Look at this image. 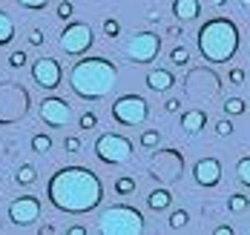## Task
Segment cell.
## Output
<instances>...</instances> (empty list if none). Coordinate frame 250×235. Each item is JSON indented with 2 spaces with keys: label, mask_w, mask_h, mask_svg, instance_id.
Instances as JSON below:
<instances>
[{
  "label": "cell",
  "mask_w": 250,
  "mask_h": 235,
  "mask_svg": "<svg viewBox=\"0 0 250 235\" xmlns=\"http://www.w3.org/2000/svg\"><path fill=\"white\" fill-rule=\"evenodd\" d=\"M38 115H41V121L46 124V127H66L69 121H72V106L66 98H43L41 104H38Z\"/></svg>",
  "instance_id": "obj_11"
},
{
  "label": "cell",
  "mask_w": 250,
  "mask_h": 235,
  "mask_svg": "<svg viewBox=\"0 0 250 235\" xmlns=\"http://www.w3.org/2000/svg\"><path fill=\"white\" fill-rule=\"evenodd\" d=\"M78 127H81L83 132L95 129V127H98V115H95V112H83V115H81V121H78Z\"/></svg>",
  "instance_id": "obj_29"
},
{
  "label": "cell",
  "mask_w": 250,
  "mask_h": 235,
  "mask_svg": "<svg viewBox=\"0 0 250 235\" xmlns=\"http://www.w3.org/2000/svg\"><path fill=\"white\" fill-rule=\"evenodd\" d=\"M9 66H12V69L26 66V52H12V54H9Z\"/></svg>",
  "instance_id": "obj_35"
},
{
  "label": "cell",
  "mask_w": 250,
  "mask_h": 235,
  "mask_svg": "<svg viewBox=\"0 0 250 235\" xmlns=\"http://www.w3.org/2000/svg\"><path fill=\"white\" fill-rule=\"evenodd\" d=\"M118 83V66L106 57H83L69 72V89L83 101H101L106 98Z\"/></svg>",
  "instance_id": "obj_2"
},
{
  "label": "cell",
  "mask_w": 250,
  "mask_h": 235,
  "mask_svg": "<svg viewBox=\"0 0 250 235\" xmlns=\"http://www.w3.org/2000/svg\"><path fill=\"white\" fill-rule=\"evenodd\" d=\"M81 146H83V144H81V138H78V135H69V138L63 141V149H66L69 155H75V152H81Z\"/></svg>",
  "instance_id": "obj_32"
},
{
  "label": "cell",
  "mask_w": 250,
  "mask_h": 235,
  "mask_svg": "<svg viewBox=\"0 0 250 235\" xmlns=\"http://www.w3.org/2000/svg\"><path fill=\"white\" fill-rule=\"evenodd\" d=\"M23 9H35V12H41V9H46L49 6V0H18Z\"/></svg>",
  "instance_id": "obj_34"
},
{
  "label": "cell",
  "mask_w": 250,
  "mask_h": 235,
  "mask_svg": "<svg viewBox=\"0 0 250 235\" xmlns=\"http://www.w3.org/2000/svg\"><path fill=\"white\" fill-rule=\"evenodd\" d=\"M204 127H207V112L204 109H190V112L181 115V129L187 135H199Z\"/></svg>",
  "instance_id": "obj_16"
},
{
  "label": "cell",
  "mask_w": 250,
  "mask_h": 235,
  "mask_svg": "<svg viewBox=\"0 0 250 235\" xmlns=\"http://www.w3.org/2000/svg\"><path fill=\"white\" fill-rule=\"evenodd\" d=\"M187 221H190V215H187V209H175L173 215H170V230H184L187 227Z\"/></svg>",
  "instance_id": "obj_27"
},
{
  "label": "cell",
  "mask_w": 250,
  "mask_h": 235,
  "mask_svg": "<svg viewBox=\"0 0 250 235\" xmlns=\"http://www.w3.org/2000/svg\"><path fill=\"white\" fill-rule=\"evenodd\" d=\"M32 78L35 83L41 86V89H58L61 86V80H63V69H61V63L55 60V57H38L35 63H32Z\"/></svg>",
  "instance_id": "obj_12"
},
{
  "label": "cell",
  "mask_w": 250,
  "mask_h": 235,
  "mask_svg": "<svg viewBox=\"0 0 250 235\" xmlns=\"http://www.w3.org/2000/svg\"><path fill=\"white\" fill-rule=\"evenodd\" d=\"M207 3H210V6H216V9H225V6H227V0H207Z\"/></svg>",
  "instance_id": "obj_42"
},
{
  "label": "cell",
  "mask_w": 250,
  "mask_h": 235,
  "mask_svg": "<svg viewBox=\"0 0 250 235\" xmlns=\"http://www.w3.org/2000/svg\"><path fill=\"white\" fill-rule=\"evenodd\" d=\"M193 178H196L199 186H207V189L219 186V181H222V161L219 158H199L196 166H193Z\"/></svg>",
  "instance_id": "obj_14"
},
{
  "label": "cell",
  "mask_w": 250,
  "mask_h": 235,
  "mask_svg": "<svg viewBox=\"0 0 250 235\" xmlns=\"http://www.w3.org/2000/svg\"><path fill=\"white\" fill-rule=\"evenodd\" d=\"M173 86H175V78L170 69H152L147 75V89H152V92H170Z\"/></svg>",
  "instance_id": "obj_15"
},
{
  "label": "cell",
  "mask_w": 250,
  "mask_h": 235,
  "mask_svg": "<svg viewBox=\"0 0 250 235\" xmlns=\"http://www.w3.org/2000/svg\"><path fill=\"white\" fill-rule=\"evenodd\" d=\"M184 89H187V95L193 98V101H213L219 92H222V80L216 72H210V69H193L187 80H184Z\"/></svg>",
  "instance_id": "obj_8"
},
{
  "label": "cell",
  "mask_w": 250,
  "mask_h": 235,
  "mask_svg": "<svg viewBox=\"0 0 250 235\" xmlns=\"http://www.w3.org/2000/svg\"><path fill=\"white\" fill-rule=\"evenodd\" d=\"M66 235H86V227L75 224V227H69V230H66Z\"/></svg>",
  "instance_id": "obj_40"
},
{
  "label": "cell",
  "mask_w": 250,
  "mask_h": 235,
  "mask_svg": "<svg viewBox=\"0 0 250 235\" xmlns=\"http://www.w3.org/2000/svg\"><path fill=\"white\" fill-rule=\"evenodd\" d=\"M245 109H248V106H245L242 98H227V101H225V112H227V115H242Z\"/></svg>",
  "instance_id": "obj_28"
},
{
  "label": "cell",
  "mask_w": 250,
  "mask_h": 235,
  "mask_svg": "<svg viewBox=\"0 0 250 235\" xmlns=\"http://www.w3.org/2000/svg\"><path fill=\"white\" fill-rule=\"evenodd\" d=\"M213 233H216V235H233L236 230H233V227H227V224H222V227H216Z\"/></svg>",
  "instance_id": "obj_39"
},
{
  "label": "cell",
  "mask_w": 250,
  "mask_h": 235,
  "mask_svg": "<svg viewBox=\"0 0 250 235\" xmlns=\"http://www.w3.org/2000/svg\"><path fill=\"white\" fill-rule=\"evenodd\" d=\"M41 218V198L38 195H21L9 204V221L18 227H29Z\"/></svg>",
  "instance_id": "obj_13"
},
{
  "label": "cell",
  "mask_w": 250,
  "mask_h": 235,
  "mask_svg": "<svg viewBox=\"0 0 250 235\" xmlns=\"http://www.w3.org/2000/svg\"><path fill=\"white\" fill-rule=\"evenodd\" d=\"M158 144H161V132L158 129H144L141 132V146H144V149H155Z\"/></svg>",
  "instance_id": "obj_24"
},
{
  "label": "cell",
  "mask_w": 250,
  "mask_h": 235,
  "mask_svg": "<svg viewBox=\"0 0 250 235\" xmlns=\"http://www.w3.org/2000/svg\"><path fill=\"white\" fill-rule=\"evenodd\" d=\"M147 230L144 215L129 204H112L101 212L98 233L101 235H141Z\"/></svg>",
  "instance_id": "obj_4"
},
{
  "label": "cell",
  "mask_w": 250,
  "mask_h": 235,
  "mask_svg": "<svg viewBox=\"0 0 250 235\" xmlns=\"http://www.w3.org/2000/svg\"><path fill=\"white\" fill-rule=\"evenodd\" d=\"M167 35L170 37H181V26H167Z\"/></svg>",
  "instance_id": "obj_41"
},
{
  "label": "cell",
  "mask_w": 250,
  "mask_h": 235,
  "mask_svg": "<svg viewBox=\"0 0 250 235\" xmlns=\"http://www.w3.org/2000/svg\"><path fill=\"white\" fill-rule=\"evenodd\" d=\"M184 172V155L178 149H158L150 161V178L164 183H173Z\"/></svg>",
  "instance_id": "obj_7"
},
{
  "label": "cell",
  "mask_w": 250,
  "mask_h": 235,
  "mask_svg": "<svg viewBox=\"0 0 250 235\" xmlns=\"http://www.w3.org/2000/svg\"><path fill=\"white\" fill-rule=\"evenodd\" d=\"M236 178L245 183V186H250V155H245L236 163Z\"/></svg>",
  "instance_id": "obj_26"
},
{
  "label": "cell",
  "mask_w": 250,
  "mask_h": 235,
  "mask_svg": "<svg viewBox=\"0 0 250 235\" xmlns=\"http://www.w3.org/2000/svg\"><path fill=\"white\" fill-rule=\"evenodd\" d=\"M43 40H46V37H43L41 29H32V32H29V43H32V46H43Z\"/></svg>",
  "instance_id": "obj_36"
},
{
  "label": "cell",
  "mask_w": 250,
  "mask_h": 235,
  "mask_svg": "<svg viewBox=\"0 0 250 235\" xmlns=\"http://www.w3.org/2000/svg\"><path fill=\"white\" fill-rule=\"evenodd\" d=\"M239 3H242V6H245V9H250V0H239Z\"/></svg>",
  "instance_id": "obj_45"
},
{
  "label": "cell",
  "mask_w": 250,
  "mask_h": 235,
  "mask_svg": "<svg viewBox=\"0 0 250 235\" xmlns=\"http://www.w3.org/2000/svg\"><path fill=\"white\" fill-rule=\"evenodd\" d=\"M52 149V138L46 132H38L35 138H32V152H38V155H46Z\"/></svg>",
  "instance_id": "obj_22"
},
{
  "label": "cell",
  "mask_w": 250,
  "mask_h": 235,
  "mask_svg": "<svg viewBox=\"0 0 250 235\" xmlns=\"http://www.w3.org/2000/svg\"><path fill=\"white\" fill-rule=\"evenodd\" d=\"M92 43H95V35H92V26L89 23H69V26L61 32V37H58V46H61V52L63 54H83L86 49H92Z\"/></svg>",
  "instance_id": "obj_10"
},
{
  "label": "cell",
  "mask_w": 250,
  "mask_h": 235,
  "mask_svg": "<svg viewBox=\"0 0 250 235\" xmlns=\"http://www.w3.org/2000/svg\"><path fill=\"white\" fill-rule=\"evenodd\" d=\"M12 37H15V20H12V15H9V12H3V9H0V46L12 43Z\"/></svg>",
  "instance_id": "obj_19"
},
{
  "label": "cell",
  "mask_w": 250,
  "mask_h": 235,
  "mask_svg": "<svg viewBox=\"0 0 250 235\" xmlns=\"http://www.w3.org/2000/svg\"><path fill=\"white\" fill-rule=\"evenodd\" d=\"M216 135H219V138H227V135H233V124H230V121H216Z\"/></svg>",
  "instance_id": "obj_33"
},
{
  "label": "cell",
  "mask_w": 250,
  "mask_h": 235,
  "mask_svg": "<svg viewBox=\"0 0 250 235\" xmlns=\"http://www.w3.org/2000/svg\"><path fill=\"white\" fill-rule=\"evenodd\" d=\"M46 198L66 215H86L104 201V183L89 166H61L46 183Z\"/></svg>",
  "instance_id": "obj_1"
},
{
  "label": "cell",
  "mask_w": 250,
  "mask_h": 235,
  "mask_svg": "<svg viewBox=\"0 0 250 235\" xmlns=\"http://www.w3.org/2000/svg\"><path fill=\"white\" fill-rule=\"evenodd\" d=\"M15 181L18 183H23V186H29V183H35L38 181V169L32 166V163H23L18 172H15Z\"/></svg>",
  "instance_id": "obj_21"
},
{
  "label": "cell",
  "mask_w": 250,
  "mask_h": 235,
  "mask_svg": "<svg viewBox=\"0 0 250 235\" xmlns=\"http://www.w3.org/2000/svg\"><path fill=\"white\" fill-rule=\"evenodd\" d=\"M104 35H106V37H118V35H121V23H118L115 18H106V20H104Z\"/></svg>",
  "instance_id": "obj_31"
},
{
  "label": "cell",
  "mask_w": 250,
  "mask_h": 235,
  "mask_svg": "<svg viewBox=\"0 0 250 235\" xmlns=\"http://www.w3.org/2000/svg\"><path fill=\"white\" fill-rule=\"evenodd\" d=\"M170 63H173V66H178V69H181V66H187V63H190V52H187L184 46H175V49H170Z\"/></svg>",
  "instance_id": "obj_25"
},
{
  "label": "cell",
  "mask_w": 250,
  "mask_h": 235,
  "mask_svg": "<svg viewBox=\"0 0 250 235\" xmlns=\"http://www.w3.org/2000/svg\"><path fill=\"white\" fill-rule=\"evenodd\" d=\"M55 15H58V20H69V18L75 15V6H72L69 0H61V3H58V12H55Z\"/></svg>",
  "instance_id": "obj_30"
},
{
  "label": "cell",
  "mask_w": 250,
  "mask_h": 235,
  "mask_svg": "<svg viewBox=\"0 0 250 235\" xmlns=\"http://www.w3.org/2000/svg\"><path fill=\"white\" fill-rule=\"evenodd\" d=\"M170 204H173V195H170V189H152L150 195H147V207L152 209V212H161V209H170Z\"/></svg>",
  "instance_id": "obj_18"
},
{
  "label": "cell",
  "mask_w": 250,
  "mask_h": 235,
  "mask_svg": "<svg viewBox=\"0 0 250 235\" xmlns=\"http://www.w3.org/2000/svg\"><path fill=\"white\" fill-rule=\"evenodd\" d=\"M164 109H167V112H178V109H181V101H178V98H170V101L164 104Z\"/></svg>",
  "instance_id": "obj_38"
},
{
  "label": "cell",
  "mask_w": 250,
  "mask_h": 235,
  "mask_svg": "<svg viewBox=\"0 0 250 235\" xmlns=\"http://www.w3.org/2000/svg\"><path fill=\"white\" fill-rule=\"evenodd\" d=\"M147 18H150V23H158V20H161V15H158V12H150Z\"/></svg>",
  "instance_id": "obj_44"
},
{
  "label": "cell",
  "mask_w": 250,
  "mask_h": 235,
  "mask_svg": "<svg viewBox=\"0 0 250 235\" xmlns=\"http://www.w3.org/2000/svg\"><path fill=\"white\" fill-rule=\"evenodd\" d=\"M196 43H199V52L207 63H230L239 52L242 35L230 18H213V20L201 23Z\"/></svg>",
  "instance_id": "obj_3"
},
{
  "label": "cell",
  "mask_w": 250,
  "mask_h": 235,
  "mask_svg": "<svg viewBox=\"0 0 250 235\" xmlns=\"http://www.w3.org/2000/svg\"><path fill=\"white\" fill-rule=\"evenodd\" d=\"M109 112H112V121L121 127H141L150 118V104L141 95H121L115 98Z\"/></svg>",
  "instance_id": "obj_6"
},
{
  "label": "cell",
  "mask_w": 250,
  "mask_h": 235,
  "mask_svg": "<svg viewBox=\"0 0 250 235\" xmlns=\"http://www.w3.org/2000/svg\"><path fill=\"white\" fill-rule=\"evenodd\" d=\"M41 233H43V235H52V233H55V227H52V224H43V227H41Z\"/></svg>",
  "instance_id": "obj_43"
},
{
  "label": "cell",
  "mask_w": 250,
  "mask_h": 235,
  "mask_svg": "<svg viewBox=\"0 0 250 235\" xmlns=\"http://www.w3.org/2000/svg\"><path fill=\"white\" fill-rule=\"evenodd\" d=\"M132 141L118 135V132H104L95 141V158L101 163H109V166H118V163H126L132 158Z\"/></svg>",
  "instance_id": "obj_5"
},
{
  "label": "cell",
  "mask_w": 250,
  "mask_h": 235,
  "mask_svg": "<svg viewBox=\"0 0 250 235\" xmlns=\"http://www.w3.org/2000/svg\"><path fill=\"white\" fill-rule=\"evenodd\" d=\"M135 186H138V183H135L132 175H118V178H115V195L126 198V195H132V192H135Z\"/></svg>",
  "instance_id": "obj_20"
},
{
  "label": "cell",
  "mask_w": 250,
  "mask_h": 235,
  "mask_svg": "<svg viewBox=\"0 0 250 235\" xmlns=\"http://www.w3.org/2000/svg\"><path fill=\"white\" fill-rule=\"evenodd\" d=\"M173 15L178 20H196L201 15L199 0H173Z\"/></svg>",
  "instance_id": "obj_17"
},
{
  "label": "cell",
  "mask_w": 250,
  "mask_h": 235,
  "mask_svg": "<svg viewBox=\"0 0 250 235\" xmlns=\"http://www.w3.org/2000/svg\"><path fill=\"white\" fill-rule=\"evenodd\" d=\"M124 52L132 63H152L158 57V52H161V35H155V32H135L126 40Z\"/></svg>",
  "instance_id": "obj_9"
},
{
  "label": "cell",
  "mask_w": 250,
  "mask_h": 235,
  "mask_svg": "<svg viewBox=\"0 0 250 235\" xmlns=\"http://www.w3.org/2000/svg\"><path fill=\"white\" fill-rule=\"evenodd\" d=\"M230 83H233V86H242V83H245V69H230Z\"/></svg>",
  "instance_id": "obj_37"
},
{
  "label": "cell",
  "mask_w": 250,
  "mask_h": 235,
  "mask_svg": "<svg viewBox=\"0 0 250 235\" xmlns=\"http://www.w3.org/2000/svg\"><path fill=\"white\" fill-rule=\"evenodd\" d=\"M248 207H250V198L248 195H242V192H236V195L227 198V209L236 212V215H239V212H248Z\"/></svg>",
  "instance_id": "obj_23"
}]
</instances>
